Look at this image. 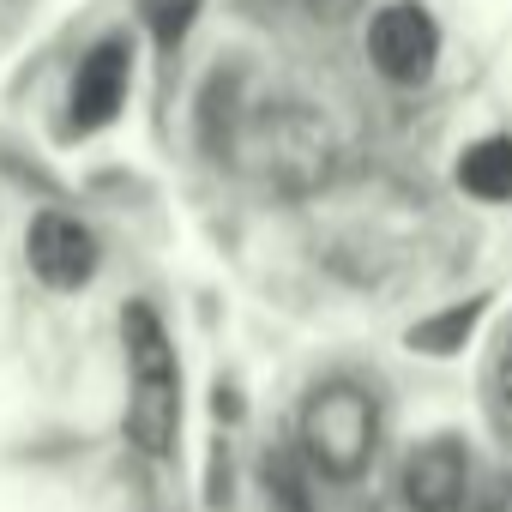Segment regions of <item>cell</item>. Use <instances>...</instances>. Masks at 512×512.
<instances>
[{
	"label": "cell",
	"instance_id": "cell-12",
	"mask_svg": "<svg viewBox=\"0 0 512 512\" xmlns=\"http://www.w3.org/2000/svg\"><path fill=\"white\" fill-rule=\"evenodd\" d=\"M356 7H362V0H302V13H308V19H320V25H344Z\"/></svg>",
	"mask_w": 512,
	"mask_h": 512
},
{
	"label": "cell",
	"instance_id": "cell-11",
	"mask_svg": "<svg viewBox=\"0 0 512 512\" xmlns=\"http://www.w3.org/2000/svg\"><path fill=\"white\" fill-rule=\"evenodd\" d=\"M488 380H494V398H500V404H512V326H506V338H500V350H494Z\"/></svg>",
	"mask_w": 512,
	"mask_h": 512
},
{
	"label": "cell",
	"instance_id": "cell-10",
	"mask_svg": "<svg viewBox=\"0 0 512 512\" xmlns=\"http://www.w3.org/2000/svg\"><path fill=\"white\" fill-rule=\"evenodd\" d=\"M266 488L284 512H308V494H302V476L284 464V458H266Z\"/></svg>",
	"mask_w": 512,
	"mask_h": 512
},
{
	"label": "cell",
	"instance_id": "cell-4",
	"mask_svg": "<svg viewBox=\"0 0 512 512\" xmlns=\"http://www.w3.org/2000/svg\"><path fill=\"white\" fill-rule=\"evenodd\" d=\"M368 61L392 79V85H422L440 61V31L416 0H392L368 25Z\"/></svg>",
	"mask_w": 512,
	"mask_h": 512
},
{
	"label": "cell",
	"instance_id": "cell-3",
	"mask_svg": "<svg viewBox=\"0 0 512 512\" xmlns=\"http://www.w3.org/2000/svg\"><path fill=\"white\" fill-rule=\"evenodd\" d=\"M374 440H380V410L362 386L332 380L302 404V446L326 476H338V482L362 476L374 458Z\"/></svg>",
	"mask_w": 512,
	"mask_h": 512
},
{
	"label": "cell",
	"instance_id": "cell-8",
	"mask_svg": "<svg viewBox=\"0 0 512 512\" xmlns=\"http://www.w3.org/2000/svg\"><path fill=\"white\" fill-rule=\"evenodd\" d=\"M458 187H464L470 199H488V205L512 199V139H506V133L476 139V145L458 157Z\"/></svg>",
	"mask_w": 512,
	"mask_h": 512
},
{
	"label": "cell",
	"instance_id": "cell-1",
	"mask_svg": "<svg viewBox=\"0 0 512 512\" xmlns=\"http://www.w3.org/2000/svg\"><path fill=\"white\" fill-rule=\"evenodd\" d=\"M223 151L235 157V169H247L266 187H314L332 169V127L320 109L308 103H260L241 109L223 127Z\"/></svg>",
	"mask_w": 512,
	"mask_h": 512
},
{
	"label": "cell",
	"instance_id": "cell-5",
	"mask_svg": "<svg viewBox=\"0 0 512 512\" xmlns=\"http://www.w3.org/2000/svg\"><path fill=\"white\" fill-rule=\"evenodd\" d=\"M25 253H31V272L49 290H79L97 272V235L67 211H43L25 235Z\"/></svg>",
	"mask_w": 512,
	"mask_h": 512
},
{
	"label": "cell",
	"instance_id": "cell-9",
	"mask_svg": "<svg viewBox=\"0 0 512 512\" xmlns=\"http://www.w3.org/2000/svg\"><path fill=\"white\" fill-rule=\"evenodd\" d=\"M476 314H482V302H470V308H446V314L422 320V326L410 332V350H428V356H452V350H458V344L470 338Z\"/></svg>",
	"mask_w": 512,
	"mask_h": 512
},
{
	"label": "cell",
	"instance_id": "cell-2",
	"mask_svg": "<svg viewBox=\"0 0 512 512\" xmlns=\"http://www.w3.org/2000/svg\"><path fill=\"white\" fill-rule=\"evenodd\" d=\"M127 368H133V398H127V434L139 452L163 458L175 446V428H181V374H175V350L163 338V320L133 302L127 320Z\"/></svg>",
	"mask_w": 512,
	"mask_h": 512
},
{
	"label": "cell",
	"instance_id": "cell-7",
	"mask_svg": "<svg viewBox=\"0 0 512 512\" xmlns=\"http://www.w3.org/2000/svg\"><path fill=\"white\" fill-rule=\"evenodd\" d=\"M127 67H133V55H127L121 37H103V43L79 61L73 109H67L73 133H97V127H109V121L121 115V103H127Z\"/></svg>",
	"mask_w": 512,
	"mask_h": 512
},
{
	"label": "cell",
	"instance_id": "cell-6",
	"mask_svg": "<svg viewBox=\"0 0 512 512\" xmlns=\"http://www.w3.org/2000/svg\"><path fill=\"white\" fill-rule=\"evenodd\" d=\"M398 488H404V506H410V512H458V500H464V488H470V458H464V446H458L452 434L422 440V446L404 458Z\"/></svg>",
	"mask_w": 512,
	"mask_h": 512
}]
</instances>
